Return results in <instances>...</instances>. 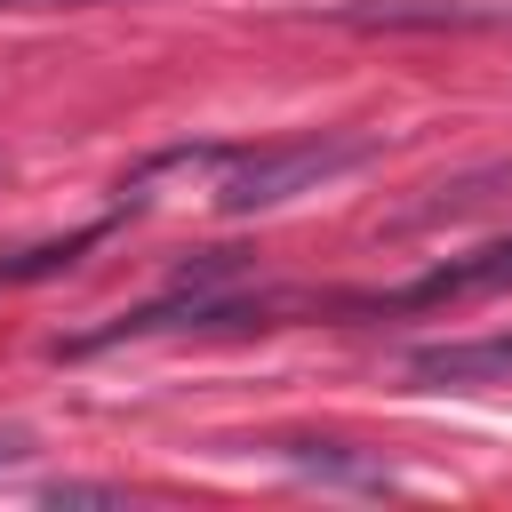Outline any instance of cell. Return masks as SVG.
<instances>
[{"label":"cell","mask_w":512,"mask_h":512,"mask_svg":"<svg viewBox=\"0 0 512 512\" xmlns=\"http://www.w3.org/2000/svg\"><path fill=\"white\" fill-rule=\"evenodd\" d=\"M376 160V136H352V128H336V136H296V144H264V152H224V168H216V208L224 216H264V208H288L296 192H320V184H336V176H352V168H368Z\"/></svg>","instance_id":"6da1fadb"},{"label":"cell","mask_w":512,"mask_h":512,"mask_svg":"<svg viewBox=\"0 0 512 512\" xmlns=\"http://www.w3.org/2000/svg\"><path fill=\"white\" fill-rule=\"evenodd\" d=\"M496 288H512V240H488L472 256H448L424 280H408L392 296H368V304L376 312H416V304H464V296H496Z\"/></svg>","instance_id":"7a4b0ae2"},{"label":"cell","mask_w":512,"mask_h":512,"mask_svg":"<svg viewBox=\"0 0 512 512\" xmlns=\"http://www.w3.org/2000/svg\"><path fill=\"white\" fill-rule=\"evenodd\" d=\"M336 24H352V32H488V24H512V8H480V0H360V8H336Z\"/></svg>","instance_id":"3957f363"},{"label":"cell","mask_w":512,"mask_h":512,"mask_svg":"<svg viewBox=\"0 0 512 512\" xmlns=\"http://www.w3.org/2000/svg\"><path fill=\"white\" fill-rule=\"evenodd\" d=\"M424 384H512V336H472V344H432L408 360Z\"/></svg>","instance_id":"277c9868"},{"label":"cell","mask_w":512,"mask_h":512,"mask_svg":"<svg viewBox=\"0 0 512 512\" xmlns=\"http://www.w3.org/2000/svg\"><path fill=\"white\" fill-rule=\"evenodd\" d=\"M88 240H96V232H72V240H48V248H16V256H0V288H8V280H40V272H64Z\"/></svg>","instance_id":"5b68a950"},{"label":"cell","mask_w":512,"mask_h":512,"mask_svg":"<svg viewBox=\"0 0 512 512\" xmlns=\"http://www.w3.org/2000/svg\"><path fill=\"white\" fill-rule=\"evenodd\" d=\"M8 456H16V448H8V440H0V464H8Z\"/></svg>","instance_id":"8992f818"},{"label":"cell","mask_w":512,"mask_h":512,"mask_svg":"<svg viewBox=\"0 0 512 512\" xmlns=\"http://www.w3.org/2000/svg\"><path fill=\"white\" fill-rule=\"evenodd\" d=\"M0 8H32V0H0Z\"/></svg>","instance_id":"52a82bcc"}]
</instances>
